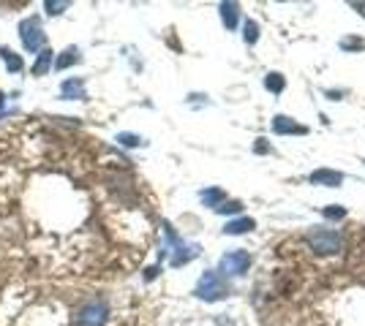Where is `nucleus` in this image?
Returning a JSON list of instances; mask_svg holds the SVG:
<instances>
[{
  "label": "nucleus",
  "mask_w": 365,
  "mask_h": 326,
  "mask_svg": "<svg viewBox=\"0 0 365 326\" xmlns=\"http://www.w3.org/2000/svg\"><path fill=\"white\" fill-rule=\"evenodd\" d=\"M308 244L316 250V253H322V256H333L341 250V237H338L336 231H325V228H316V231H308Z\"/></svg>",
  "instance_id": "f257e3e1"
},
{
  "label": "nucleus",
  "mask_w": 365,
  "mask_h": 326,
  "mask_svg": "<svg viewBox=\"0 0 365 326\" xmlns=\"http://www.w3.org/2000/svg\"><path fill=\"white\" fill-rule=\"evenodd\" d=\"M107 316H110V307H107V302H101V299H93V302H87L82 310H80V316H77V324H80V326H104Z\"/></svg>",
  "instance_id": "f03ea898"
},
{
  "label": "nucleus",
  "mask_w": 365,
  "mask_h": 326,
  "mask_svg": "<svg viewBox=\"0 0 365 326\" xmlns=\"http://www.w3.org/2000/svg\"><path fill=\"white\" fill-rule=\"evenodd\" d=\"M197 297L207 299V302H216V299L226 297V286L221 283V277L216 272H204L202 280L197 286Z\"/></svg>",
  "instance_id": "7ed1b4c3"
},
{
  "label": "nucleus",
  "mask_w": 365,
  "mask_h": 326,
  "mask_svg": "<svg viewBox=\"0 0 365 326\" xmlns=\"http://www.w3.org/2000/svg\"><path fill=\"white\" fill-rule=\"evenodd\" d=\"M20 38H22V47L28 52H36L41 44H44V33H41V20L38 17H30L20 25Z\"/></svg>",
  "instance_id": "20e7f679"
},
{
  "label": "nucleus",
  "mask_w": 365,
  "mask_h": 326,
  "mask_svg": "<svg viewBox=\"0 0 365 326\" xmlns=\"http://www.w3.org/2000/svg\"><path fill=\"white\" fill-rule=\"evenodd\" d=\"M248 264H251V256L246 250H232V253H226L221 258V274L237 277V274H243L248 270Z\"/></svg>",
  "instance_id": "39448f33"
},
{
  "label": "nucleus",
  "mask_w": 365,
  "mask_h": 326,
  "mask_svg": "<svg viewBox=\"0 0 365 326\" xmlns=\"http://www.w3.org/2000/svg\"><path fill=\"white\" fill-rule=\"evenodd\" d=\"M313 185H327V188H336L343 183V174L341 171H330V169H319L308 177Z\"/></svg>",
  "instance_id": "423d86ee"
},
{
  "label": "nucleus",
  "mask_w": 365,
  "mask_h": 326,
  "mask_svg": "<svg viewBox=\"0 0 365 326\" xmlns=\"http://www.w3.org/2000/svg\"><path fill=\"white\" fill-rule=\"evenodd\" d=\"M60 93H63V98H71V101H80V98H84L82 79H66L63 84H60Z\"/></svg>",
  "instance_id": "0eeeda50"
},
{
  "label": "nucleus",
  "mask_w": 365,
  "mask_h": 326,
  "mask_svg": "<svg viewBox=\"0 0 365 326\" xmlns=\"http://www.w3.org/2000/svg\"><path fill=\"white\" fill-rule=\"evenodd\" d=\"M273 128H276V134H306V128H300L297 123H292V120L283 117V114H278V117L273 120Z\"/></svg>",
  "instance_id": "6e6552de"
},
{
  "label": "nucleus",
  "mask_w": 365,
  "mask_h": 326,
  "mask_svg": "<svg viewBox=\"0 0 365 326\" xmlns=\"http://www.w3.org/2000/svg\"><path fill=\"white\" fill-rule=\"evenodd\" d=\"M0 57L6 60V68L11 71V74H20L22 68H25V63H22V57L20 54H14L8 47H0Z\"/></svg>",
  "instance_id": "1a4fd4ad"
},
{
  "label": "nucleus",
  "mask_w": 365,
  "mask_h": 326,
  "mask_svg": "<svg viewBox=\"0 0 365 326\" xmlns=\"http://www.w3.org/2000/svg\"><path fill=\"white\" fill-rule=\"evenodd\" d=\"M253 226H256V223H253L251 217H240V220H229V223H226V234H232V237H234V234H246V231H251Z\"/></svg>",
  "instance_id": "9d476101"
},
{
  "label": "nucleus",
  "mask_w": 365,
  "mask_h": 326,
  "mask_svg": "<svg viewBox=\"0 0 365 326\" xmlns=\"http://www.w3.org/2000/svg\"><path fill=\"white\" fill-rule=\"evenodd\" d=\"M50 68H52V49H44V52L38 54L36 65H33V74H36V77H44Z\"/></svg>",
  "instance_id": "9b49d317"
},
{
  "label": "nucleus",
  "mask_w": 365,
  "mask_h": 326,
  "mask_svg": "<svg viewBox=\"0 0 365 326\" xmlns=\"http://www.w3.org/2000/svg\"><path fill=\"white\" fill-rule=\"evenodd\" d=\"M221 17L229 30L237 27V3H221Z\"/></svg>",
  "instance_id": "f8f14e48"
},
{
  "label": "nucleus",
  "mask_w": 365,
  "mask_h": 326,
  "mask_svg": "<svg viewBox=\"0 0 365 326\" xmlns=\"http://www.w3.org/2000/svg\"><path fill=\"white\" fill-rule=\"evenodd\" d=\"M202 201H204L207 207H221V204H224V190L218 188L204 190V193H202Z\"/></svg>",
  "instance_id": "ddd939ff"
},
{
  "label": "nucleus",
  "mask_w": 365,
  "mask_h": 326,
  "mask_svg": "<svg viewBox=\"0 0 365 326\" xmlns=\"http://www.w3.org/2000/svg\"><path fill=\"white\" fill-rule=\"evenodd\" d=\"M77 60H80V52H77V49L71 47L68 52H63V54H60V57H57L55 68H57V71H66V68H68V65H74Z\"/></svg>",
  "instance_id": "4468645a"
},
{
  "label": "nucleus",
  "mask_w": 365,
  "mask_h": 326,
  "mask_svg": "<svg viewBox=\"0 0 365 326\" xmlns=\"http://www.w3.org/2000/svg\"><path fill=\"white\" fill-rule=\"evenodd\" d=\"M243 38H246V44H256V38H259V25L248 20L246 22V33H243Z\"/></svg>",
  "instance_id": "2eb2a0df"
},
{
  "label": "nucleus",
  "mask_w": 365,
  "mask_h": 326,
  "mask_svg": "<svg viewBox=\"0 0 365 326\" xmlns=\"http://www.w3.org/2000/svg\"><path fill=\"white\" fill-rule=\"evenodd\" d=\"M265 87H267V90H273V93H281L283 90V77L281 74H270V77L265 79Z\"/></svg>",
  "instance_id": "dca6fc26"
},
{
  "label": "nucleus",
  "mask_w": 365,
  "mask_h": 326,
  "mask_svg": "<svg viewBox=\"0 0 365 326\" xmlns=\"http://www.w3.org/2000/svg\"><path fill=\"white\" fill-rule=\"evenodd\" d=\"M117 141H120L123 147H140L142 144V139L134 134H117Z\"/></svg>",
  "instance_id": "f3484780"
},
{
  "label": "nucleus",
  "mask_w": 365,
  "mask_h": 326,
  "mask_svg": "<svg viewBox=\"0 0 365 326\" xmlns=\"http://www.w3.org/2000/svg\"><path fill=\"white\" fill-rule=\"evenodd\" d=\"M44 8H47V14H52V17H55V14H60V11H66V8H68V3H57V0H47V3H44Z\"/></svg>",
  "instance_id": "a211bd4d"
},
{
  "label": "nucleus",
  "mask_w": 365,
  "mask_h": 326,
  "mask_svg": "<svg viewBox=\"0 0 365 326\" xmlns=\"http://www.w3.org/2000/svg\"><path fill=\"white\" fill-rule=\"evenodd\" d=\"M216 210H218L221 215H226V212H229V215H234V212H240V201H224V204H221V207H216Z\"/></svg>",
  "instance_id": "6ab92c4d"
},
{
  "label": "nucleus",
  "mask_w": 365,
  "mask_h": 326,
  "mask_svg": "<svg viewBox=\"0 0 365 326\" xmlns=\"http://www.w3.org/2000/svg\"><path fill=\"white\" fill-rule=\"evenodd\" d=\"M325 215H327V217H343L346 212H343L341 207H327V210H325Z\"/></svg>",
  "instance_id": "aec40b11"
},
{
  "label": "nucleus",
  "mask_w": 365,
  "mask_h": 326,
  "mask_svg": "<svg viewBox=\"0 0 365 326\" xmlns=\"http://www.w3.org/2000/svg\"><path fill=\"white\" fill-rule=\"evenodd\" d=\"M355 8H357V11H360V14L365 17V3H355Z\"/></svg>",
  "instance_id": "412c9836"
},
{
  "label": "nucleus",
  "mask_w": 365,
  "mask_h": 326,
  "mask_svg": "<svg viewBox=\"0 0 365 326\" xmlns=\"http://www.w3.org/2000/svg\"><path fill=\"white\" fill-rule=\"evenodd\" d=\"M0 109H3V95H0Z\"/></svg>",
  "instance_id": "4be33fe9"
}]
</instances>
